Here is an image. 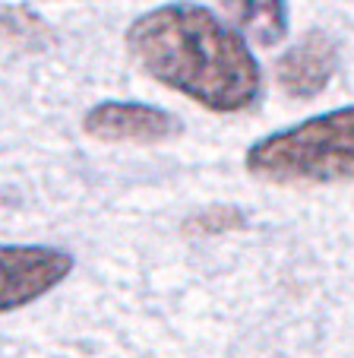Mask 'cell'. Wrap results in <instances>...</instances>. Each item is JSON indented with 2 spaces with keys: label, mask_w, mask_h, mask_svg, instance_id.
<instances>
[{
  "label": "cell",
  "mask_w": 354,
  "mask_h": 358,
  "mask_svg": "<svg viewBox=\"0 0 354 358\" xmlns=\"http://www.w3.org/2000/svg\"><path fill=\"white\" fill-rule=\"evenodd\" d=\"M241 225H244V213L237 210V206H225V203H215V206H209V210L196 213V216L187 222V229H190V231H209V235H215V231L241 229Z\"/></svg>",
  "instance_id": "cell-7"
},
{
  "label": "cell",
  "mask_w": 354,
  "mask_h": 358,
  "mask_svg": "<svg viewBox=\"0 0 354 358\" xmlns=\"http://www.w3.org/2000/svg\"><path fill=\"white\" fill-rule=\"evenodd\" d=\"M244 169L269 184L354 181V105L266 134L247 149Z\"/></svg>",
  "instance_id": "cell-2"
},
{
  "label": "cell",
  "mask_w": 354,
  "mask_h": 358,
  "mask_svg": "<svg viewBox=\"0 0 354 358\" xmlns=\"http://www.w3.org/2000/svg\"><path fill=\"white\" fill-rule=\"evenodd\" d=\"M82 134L98 143H136L158 146L184 134V121L174 111L149 101L105 99L82 115Z\"/></svg>",
  "instance_id": "cell-4"
},
{
  "label": "cell",
  "mask_w": 354,
  "mask_h": 358,
  "mask_svg": "<svg viewBox=\"0 0 354 358\" xmlns=\"http://www.w3.org/2000/svg\"><path fill=\"white\" fill-rule=\"evenodd\" d=\"M339 67L335 41L320 29H310L301 41H294L275 64L279 89L294 101H307L326 92Z\"/></svg>",
  "instance_id": "cell-5"
},
{
  "label": "cell",
  "mask_w": 354,
  "mask_h": 358,
  "mask_svg": "<svg viewBox=\"0 0 354 358\" xmlns=\"http://www.w3.org/2000/svg\"><path fill=\"white\" fill-rule=\"evenodd\" d=\"M225 20L256 48H279L288 38V0H219Z\"/></svg>",
  "instance_id": "cell-6"
},
{
  "label": "cell",
  "mask_w": 354,
  "mask_h": 358,
  "mask_svg": "<svg viewBox=\"0 0 354 358\" xmlns=\"http://www.w3.org/2000/svg\"><path fill=\"white\" fill-rule=\"evenodd\" d=\"M124 48L149 80L215 115L250 111L263 95L250 41L202 3L174 0L140 13L124 32Z\"/></svg>",
  "instance_id": "cell-1"
},
{
  "label": "cell",
  "mask_w": 354,
  "mask_h": 358,
  "mask_svg": "<svg viewBox=\"0 0 354 358\" xmlns=\"http://www.w3.org/2000/svg\"><path fill=\"white\" fill-rule=\"evenodd\" d=\"M76 260L47 244H0V314L45 298L73 273Z\"/></svg>",
  "instance_id": "cell-3"
}]
</instances>
